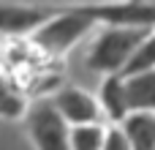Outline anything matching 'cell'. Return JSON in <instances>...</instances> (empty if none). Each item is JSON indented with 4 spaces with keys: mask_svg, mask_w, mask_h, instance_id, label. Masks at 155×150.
<instances>
[{
    "mask_svg": "<svg viewBox=\"0 0 155 150\" xmlns=\"http://www.w3.org/2000/svg\"><path fill=\"white\" fill-rule=\"evenodd\" d=\"M52 104L71 128L74 126H95V123H101V104L90 93H84L79 87L57 90L52 96Z\"/></svg>",
    "mask_w": 155,
    "mask_h": 150,
    "instance_id": "obj_5",
    "label": "cell"
},
{
    "mask_svg": "<svg viewBox=\"0 0 155 150\" xmlns=\"http://www.w3.org/2000/svg\"><path fill=\"white\" fill-rule=\"evenodd\" d=\"M144 71H155V30L150 38L142 44V49L134 55V60L128 63V68L123 71V77H134V74H144Z\"/></svg>",
    "mask_w": 155,
    "mask_h": 150,
    "instance_id": "obj_12",
    "label": "cell"
},
{
    "mask_svg": "<svg viewBox=\"0 0 155 150\" xmlns=\"http://www.w3.org/2000/svg\"><path fill=\"white\" fill-rule=\"evenodd\" d=\"M106 134L109 131L101 123H95V126H74L71 128V150H104Z\"/></svg>",
    "mask_w": 155,
    "mask_h": 150,
    "instance_id": "obj_11",
    "label": "cell"
},
{
    "mask_svg": "<svg viewBox=\"0 0 155 150\" xmlns=\"http://www.w3.org/2000/svg\"><path fill=\"white\" fill-rule=\"evenodd\" d=\"M27 101H25V96H22V90L11 82V79H5V77H0V115L3 118H8V120H14V118H27Z\"/></svg>",
    "mask_w": 155,
    "mask_h": 150,
    "instance_id": "obj_10",
    "label": "cell"
},
{
    "mask_svg": "<svg viewBox=\"0 0 155 150\" xmlns=\"http://www.w3.org/2000/svg\"><path fill=\"white\" fill-rule=\"evenodd\" d=\"M93 25H95V19L90 16L87 8H68V11H60L54 19H49L44 27H38L33 33V41L44 52L60 55L68 46H74Z\"/></svg>",
    "mask_w": 155,
    "mask_h": 150,
    "instance_id": "obj_2",
    "label": "cell"
},
{
    "mask_svg": "<svg viewBox=\"0 0 155 150\" xmlns=\"http://www.w3.org/2000/svg\"><path fill=\"white\" fill-rule=\"evenodd\" d=\"M123 134L128 137L131 150H155V115L153 112H131L123 123Z\"/></svg>",
    "mask_w": 155,
    "mask_h": 150,
    "instance_id": "obj_9",
    "label": "cell"
},
{
    "mask_svg": "<svg viewBox=\"0 0 155 150\" xmlns=\"http://www.w3.org/2000/svg\"><path fill=\"white\" fill-rule=\"evenodd\" d=\"M125 93L131 112H153L155 115V71L125 77Z\"/></svg>",
    "mask_w": 155,
    "mask_h": 150,
    "instance_id": "obj_8",
    "label": "cell"
},
{
    "mask_svg": "<svg viewBox=\"0 0 155 150\" xmlns=\"http://www.w3.org/2000/svg\"><path fill=\"white\" fill-rule=\"evenodd\" d=\"M27 134L38 150H71V126L52 101H38L27 112Z\"/></svg>",
    "mask_w": 155,
    "mask_h": 150,
    "instance_id": "obj_3",
    "label": "cell"
},
{
    "mask_svg": "<svg viewBox=\"0 0 155 150\" xmlns=\"http://www.w3.org/2000/svg\"><path fill=\"white\" fill-rule=\"evenodd\" d=\"M60 11L54 8H33V5H8L0 3V33L5 36H25L44 27Z\"/></svg>",
    "mask_w": 155,
    "mask_h": 150,
    "instance_id": "obj_6",
    "label": "cell"
},
{
    "mask_svg": "<svg viewBox=\"0 0 155 150\" xmlns=\"http://www.w3.org/2000/svg\"><path fill=\"white\" fill-rule=\"evenodd\" d=\"M95 22H106L109 27H155V3H112V5H84Z\"/></svg>",
    "mask_w": 155,
    "mask_h": 150,
    "instance_id": "obj_4",
    "label": "cell"
},
{
    "mask_svg": "<svg viewBox=\"0 0 155 150\" xmlns=\"http://www.w3.org/2000/svg\"><path fill=\"white\" fill-rule=\"evenodd\" d=\"M104 150H131V142H128V137L123 134V128H109Z\"/></svg>",
    "mask_w": 155,
    "mask_h": 150,
    "instance_id": "obj_13",
    "label": "cell"
},
{
    "mask_svg": "<svg viewBox=\"0 0 155 150\" xmlns=\"http://www.w3.org/2000/svg\"><path fill=\"white\" fill-rule=\"evenodd\" d=\"M153 30H134V27H109L104 30L90 52H87V68L90 71H104V74H123L134 55L142 49V44L150 38Z\"/></svg>",
    "mask_w": 155,
    "mask_h": 150,
    "instance_id": "obj_1",
    "label": "cell"
},
{
    "mask_svg": "<svg viewBox=\"0 0 155 150\" xmlns=\"http://www.w3.org/2000/svg\"><path fill=\"white\" fill-rule=\"evenodd\" d=\"M98 104L101 109L114 120V123H125L131 115L128 107V93H125V77L123 74H112L101 82V93H98Z\"/></svg>",
    "mask_w": 155,
    "mask_h": 150,
    "instance_id": "obj_7",
    "label": "cell"
}]
</instances>
